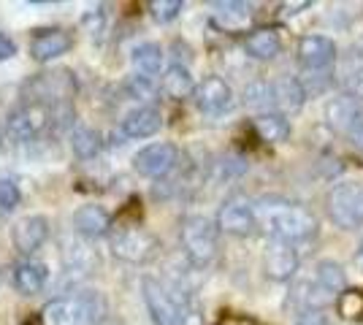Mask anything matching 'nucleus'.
<instances>
[{
  "label": "nucleus",
  "instance_id": "4be33fe9",
  "mask_svg": "<svg viewBox=\"0 0 363 325\" xmlns=\"http://www.w3.org/2000/svg\"><path fill=\"white\" fill-rule=\"evenodd\" d=\"M214 11V25L225 33H236L242 30L244 25L250 22V14H252V6L250 3H239V0H220V3H212Z\"/></svg>",
  "mask_w": 363,
  "mask_h": 325
},
{
  "label": "nucleus",
  "instance_id": "bb28decb",
  "mask_svg": "<svg viewBox=\"0 0 363 325\" xmlns=\"http://www.w3.org/2000/svg\"><path fill=\"white\" fill-rule=\"evenodd\" d=\"M101 147H104V136L95 130V127H74V133H71V149H74L76 157H82V160H90L101 152Z\"/></svg>",
  "mask_w": 363,
  "mask_h": 325
},
{
  "label": "nucleus",
  "instance_id": "72a5a7b5",
  "mask_svg": "<svg viewBox=\"0 0 363 325\" xmlns=\"http://www.w3.org/2000/svg\"><path fill=\"white\" fill-rule=\"evenodd\" d=\"M19 201H22V193H19L14 179L0 176V215H11L19 206Z\"/></svg>",
  "mask_w": 363,
  "mask_h": 325
},
{
  "label": "nucleus",
  "instance_id": "f704fd0d",
  "mask_svg": "<svg viewBox=\"0 0 363 325\" xmlns=\"http://www.w3.org/2000/svg\"><path fill=\"white\" fill-rule=\"evenodd\" d=\"M128 90H130L133 98H144V101H150L152 93H155L152 79H147V76H133L130 79V84H128Z\"/></svg>",
  "mask_w": 363,
  "mask_h": 325
},
{
  "label": "nucleus",
  "instance_id": "f03ea898",
  "mask_svg": "<svg viewBox=\"0 0 363 325\" xmlns=\"http://www.w3.org/2000/svg\"><path fill=\"white\" fill-rule=\"evenodd\" d=\"M141 293L155 325H190V320L198 317L190 290L179 285H166L155 277H144Z\"/></svg>",
  "mask_w": 363,
  "mask_h": 325
},
{
  "label": "nucleus",
  "instance_id": "2eb2a0df",
  "mask_svg": "<svg viewBox=\"0 0 363 325\" xmlns=\"http://www.w3.org/2000/svg\"><path fill=\"white\" fill-rule=\"evenodd\" d=\"M46 239H49V219L41 215L22 217L19 222H14V228H11V244L22 255L38 252L46 244Z\"/></svg>",
  "mask_w": 363,
  "mask_h": 325
},
{
  "label": "nucleus",
  "instance_id": "2f4dec72",
  "mask_svg": "<svg viewBox=\"0 0 363 325\" xmlns=\"http://www.w3.org/2000/svg\"><path fill=\"white\" fill-rule=\"evenodd\" d=\"M336 309L345 320H358L363 317V293L361 290H345L336 298Z\"/></svg>",
  "mask_w": 363,
  "mask_h": 325
},
{
  "label": "nucleus",
  "instance_id": "423d86ee",
  "mask_svg": "<svg viewBox=\"0 0 363 325\" xmlns=\"http://www.w3.org/2000/svg\"><path fill=\"white\" fill-rule=\"evenodd\" d=\"M25 93H28V103L60 108L74 98L76 81L71 76V71H62V68L60 71H46V74H38L25 84Z\"/></svg>",
  "mask_w": 363,
  "mask_h": 325
},
{
  "label": "nucleus",
  "instance_id": "20e7f679",
  "mask_svg": "<svg viewBox=\"0 0 363 325\" xmlns=\"http://www.w3.org/2000/svg\"><path fill=\"white\" fill-rule=\"evenodd\" d=\"M179 244L190 266H196V268L212 266L217 249H220L217 219H209L203 215H187L179 222Z\"/></svg>",
  "mask_w": 363,
  "mask_h": 325
},
{
  "label": "nucleus",
  "instance_id": "dca6fc26",
  "mask_svg": "<svg viewBox=\"0 0 363 325\" xmlns=\"http://www.w3.org/2000/svg\"><path fill=\"white\" fill-rule=\"evenodd\" d=\"M120 127L125 139H152L163 127V114L155 106H138L122 117Z\"/></svg>",
  "mask_w": 363,
  "mask_h": 325
},
{
  "label": "nucleus",
  "instance_id": "ea45409f",
  "mask_svg": "<svg viewBox=\"0 0 363 325\" xmlns=\"http://www.w3.org/2000/svg\"><path fill=\"white\" fill-rule=\"evenodd\" d=\"M309 6H312V3H306V0H301V3H285V6H282V14H285V16L298 14L301 8H309Z\"/></svg>",
  "mask_w": 363,
  "mask_h": 325
},
{
  "label": "nucleus",
  "instance_id": "c756f323",
  "mask_svg": "<svg viewBox=\"0 0 363 325\" xmlns=\"http://www.w3.org/2000/svg\"><path fill=\"white\" fill-rule=\"evenodd\" d=\"M62 258H65V266L74 268V271H90L92 266L98 263V255L92 252L84 241H74L62 249Z\"/></svg>",
  "mask_w": 363,
  "mask_h": 325
},
{
  "label": "nucleus",
  "instance_id": "7c9ffc66",
  "mask_svg": "<svg viewBox=\"0 0 363 325\" xmlns=\"http://www.w3.org/2000/svg\"><path fill=\"white\" fill-rule=\"evenodd\" d=\"M106 8L104 6H92V8H87L84 14H82V28L90 33V38H95V41H101L104 35H106Z\"/></svg>",
  "mask_w": 363,
  "mask_h": 325
},
{
  "label": "nucleus",
  "instance_id": "f8f14e48",
  "mask_svg": "<svg viewBox=\"0 0 363 325\" xmlns=\"http://www.w3.org/2000/svg\"><path fill=\"white\" fill-rule=\"evenodd\" d=\"M217 228L228 236H250L257 228V217H255V203L247 201V198H230L220 206L217 212Z\"/></svg>",
  "mask_w": 363,
  "mask_h": 325
},
{
  "label": "nucleus",
  "instance_id": "9d476101",
  "mask_svg": "<svg viewBox=\"0 0 363 325\" xmlns=\"http://www.w3.org/2000/svg\"><path fill=\"white\" fill-rule=\"evenodd\" d=\"M177 163H179V149L171 141L150 144L133 157V169L147 179H166L168 173L177 169Z\"/></svg>",
  "mask_w": 363,
  "mask_h": 325
},
{
  "label": "nucleus",
  "instance_id": "5701e85b",
  "mask_svg": "<svg viewBox=\"0 0 363 325\" xmlns=\"http://www.w3.org/2000/svg\"><path fill=\"white\" fill-rule=\"evenodd\" d=\"M160 90L163 95H168L171 101H184L190 95H196V81L187 65H168L163 79H160Z\"/></svg>",
  "mask_w": 363,
  "mask_h": 325
},
{
  "label": "nucleus",
  "instance_id": "a211bd4d",
  "mask_svg": "<svg viewBox=\"0 0 363 325\" xmlns=\"http://www.w3.org/2000/svg\"><path fill=\"white\" fill-rule=\"evenodd\" d=\"M244 52L252 60H274L282 52V35H279L277 28H257V30L247 33Z\"/></svg>",
  "mask_w": 363,
  "mask_h": 325
},
{
  "label": "nucleus",
  "instance_id": "9b49d317",
  "mask_svg": "<svg viewBox=\"0 0 363 325\" xmlns=\"http://www.w3.org/2000/svg\"><path fill=\"white\" fill-rule=\"evenodd\" d=\"M260 263H263V274L269 279H274V282H288V279L296 277V271H298V266H301V258H298L296 244L269 239Z\"/></svg>",
  "mask_w": 363,
  "mask_h": 325
},
{
  "label": "nucleus",
  "instance_id": "1a4fd4ad",
  "mask_svg": "<svg viewBox=\"0 0 363 325\" xmlns=\"http://www.w3.org/2000/svg\"><path fill=\"white\" fill-rule=\"evenodd\" d=\"M296 57H298V65L306 74H325L331 71L336 57H339V49L333 44L328 35H301L298 38V47H296Z\"/></svg>",
  "mask_w": 363,
  "mask_h": 325
},
{
  "label": "nucleus",
  "instance_id": "58836bf2",
  "mask_svg": "<svg viewBox=\"0 0 363 325\" xmlns=\"http://www.w3.org/2000/svg\"><path fill=\"white\" fill-rule=\"evenodd\" d=\"M217 325H257L252 317H247V314H225V317H220Z\"/></svg>",
  "mask_w": 363,
  "mask_h": 325
},
{
  "label": "nucleus",
  "instance_id": "e433bc0d",
  "mask_svg": "<svg viewBox=\"0 0 363 325\" xmlns=\"http://www.w3.org/2000/svg\"><path fill=\"white\" fill-rule=\"evenodd\" d=\"M293 325H331V320L323 312H298Z\"/></svg>",
  "mask_w": 363,
  "mask_h": 325
},
{
  "label": "nucleus",
  "instance_id": "aec40b11",
  "mask_svg": "<svg viewBox=\"0 0 363 325\" xmlns=\"http://www.w3.org/2000/svg\"><path fill=\"white\" fill-rule=\"evenodd\" d=\"M252 130L260 141L266 144H282L290 139V120L282 111H266L252 117Z\"/></svg>",
  "mask_w": 363,
  "mask_h": 325
},
{
  "label": "nucleus",
  "instance_id": "393cba45",
  "mask_svg": "<svg viewBox=\"0 0 363 325\" xmlns=\"http://www.w3.org/2000/svg\"><path fill=\"white\" fill-rule=\"evenodd\" d=\"M361 114L363 111H361V106H358V101L350 98V95H336L333 101H328V106H325V120H328V125H331L333 130H339V133H347L350 125L355 122Z\"/></svg>",
  "mask_w": 363,
  "mask_h": 325
},
{
  "label": "nucleus",
  "instance_id": "b1692460",
  "mask_svg": "<svg viewBox=\"0 0 363 325\" xmlns=\"http://www.w3.org/2000/svg\"><path fill=\"white\" fill-rule=\"evenodd\" d=\"M306 90H303L298 76H282L274 79V101H277V111H298L306 103Z\"/></svg>",
  "mask_w": 363,
  "mask_h": 325
},
{
  "label": "nucleus",
  "instance_id": "a19ab883",
  "mask_svg": "<svg viewBox=\"0 0 363 325\" xmlns=\"http://www.w3.org/2000/svg\"><path fill=\"white\" fill-rule=\"evenodd\" d=\"M355 266H358V271L363 274V241H361V247H358V252H355Z\"/></svg>",
  "mask_w": 363,
  "mask_h": 325
},
{
  "label": "nucleus",
  "instance_id": "6e6552de",
  "mask_svg": "<svg viewBox=\"0 0 363 325\" xmlns=\"http://www.w3.org/2000/svg\"><path fill=\"white\" fill-rule=\"evenodd\" d=\"M57 108H46L38 106V103H25V106L14 108L6 120V136L16 144H28V141H35L46 127L52 125V117H55Z\"/></svg>",
  "mask_w": 363,
  "mask_h": 325
},
{
  "label": "nucleus",
  "instance_id": "412c9836",
  "mask_svg": "<svg viewBox=\"0 0 363 325\" xmlns=\"http://www.w3.org/2000/svg\"><path fill=\"white\" fill-rule=\"evenodd\" d=\"M293 301L298 304L301 312H323L325 307L336 304V295H333L331 290H325L318 279H306V282H298V285H296Z\"/></svg>",
  "mask_w": 363,
  "mask_h": 325
},
{
  "label": "nucleus",
  "instance_id": "79ce46f5",
  "mask_svg": "<svg viewBox=\"0 0 363 325\" xmlns=\"http://www.w3.org/2000/svg\"><path fill=\"white\" fill-rule=\"evenodd\" d=\"M0 141H3V136H0Z\"/></svg>",
  "mask_w": 363,
  "mask_h": 325
},
{
  "label": "nucleus",
  "instance_id": "0eeeda50",
  "mask_svg": "<svg viewBox=\"0 0 363 325\" xmlns=\"http://www.w3.org/2000/svg\"><path fill=\"white\" fill-rule=\"evenodd\" d=\"M160 241L157 236H152L150 231L138 228V225H128L111 236V255L122 261V263H147L157 255Z\"/></svg>",
  "mask_w": 363,
  "mask_h": 325
},
{
  "label": "nucleus",
  "instance_id": "473e14b6",
  "mask_svg": "<svg viewBox=\"0 0 363 325\" xmlns=\"http://www.w3.org/2000/svg\"><path fill=\"white\" fill-rule=\"evenodd\" d=\"M182 11H184V3H182V0H152L150 3L152 19H155V22H160V25L174 22Z\"/></svg>",
  "mask_w": 363,
  "mask_h": 325
},
{
  "label": "nucleus",
  "instance_id": "7ed1b4c3",
  "mask_svg": "<svg viewBox=\"0 0 363 325\" xmlns=\"http://www.w3.org/2000/svg\"><path fill=\"white\" fill-rule=\"evenodd\" d=\"M106 314V301L98 290L52 298L41 309L44 325H98Z\"/></svg>",
  "mask_w": 363,
  "mask_h": 325
},
{
  "label": "nucleus",
  "instance_id": "a878e982",
  "mask_svg": "<svg viewBox=\"0 0 363 325\" xmlns=\"http://www.w3.org/2000/svg\"><path fill=\"white\" fill-rule=\"evenodd\" d=\"M130 62H133V68L138 71V76H147V79L157 76L160 68H163V49H160V44H152V41L138 44L133 49V55H130Z\"/></svg>",
  "mask_w": 363,
  "mask_h": 325
},
{
  "label": "nucleus",
  "instance_id": "4c0bfd02",
  "mask_svg": "<svg viewBox=\"0 0 363 325\" xmlns=\"http://www.w3.org/2000/svg\"><path fill=\"white\" fill-rule=\"evenodd\" d=\"M16 55V44L9 33H0V62L11 60Z\"/></svg>",
  "mask_w": 363,
  "mask_h": 325
},
{
  "label": "nucleus",
  "instance_id": "ddd939ff",
  "mask_svg": "<svg viewBox=\"0 0 363 325\" xmlns=\"http://www.w3.org/2000/svg\"><path fill=\"white\" fill-rule=\"evenodd\" d=\"M196 106L209 114V117H220L233 108V90L225 79L220 76H206L196 87Z\"/></svg>",
  "mask_w": 363,
  "mask_h": 325
},
{
  "label": "nucleus",
  "instance_id": "f257e3e1",
  "mask_svg": "<svg viewBox=\"0 0 363 325\" xmlns=\"http://www.w3.org/2000/svg\"><path fill=\"white\" fill-rule=\"evenodd\" d=\"M255 217L257 228L277 241L301 244V241H312L320 233L318 217L301 203L285 201V198H274V195L260 198L255 203Z\"/></svg>",
  "mask_w": 363,
  "mask_h": 325
},
{
  "label": "nucleus",
  "instance_id": "cd10ccee",
  "mask_svg": "<svg viewBox=\"0 0 363 325\" xmlns=\"http://www.w3.org/2000/svg\"><path fill=\"white\" fill-rule=\"evenodd\" d=\"M315 279L325 290H331L333 295H342L347 290V274H345V268L336 261H320L315 266Z\"/></svg>",
  "mask_w": 363,
  "mask_h": 325
},
{
  "label": "nucleus",
  "instance_id": "6ab92c4d",
  "mask_svg": "<svg viewBox=\"0 0 363 325\" xmlns=\"http://www.w3.org/2000/svg\"><path fill=\"white\" fill-rule=\"evenodd\" d=\"M11 282H14L16 293L35 295L46 287V282H49V271H46V266L38 263V261H22V263L14 266Z\"/></svg>",
  "mask_w": 363,
  "mask_h": 325
},
{
  "label": "nucleus",
  "instance_id": "c85d7f7f",
  "mask_svg": "<svg viewBox=\"0 0 363 325\" xmlns=\"http://www.w3.org/2000/svg\"><path fill=\"white\" fill-rule=\"evenodd\" d=\"M244 103L252 108H260V114L277 111L274 81H252V84H247V90H244Z\"/></svg>",
  "mask_w": 363,
  "mask_h": 325
},
{
  "label": "nucleus",
  "instance_id": "4468645a",
  "mask_svg": "<svg viewBox=\"0 0 363 325\" xmlns=\"http://www.w3.org/2000/svg\"><path fill=\"white\" fill-rule=\"evenodd\" d=\"M74 47V35L65 28H44L35 30V35L30 38V57L35 62H52L68 55Z\"/></svg>",
  "mask_w": 363,
  "mask_h": 325
},
{
  "label": "nucleus",
  "instance_id": "39448f33",
  "mask_svg": "<svg viewBox=\"0 0 363 325\" xmlns=\"http://www.w3.org/2000/svg\"><path fill=\"white\" fill-rule=\"evenodd\" d=\"M325 215L342 231L363 228V185L361 182H339L325 195Z\"/></svg>",
  "mask_w": 363,
  "mask_h": 325
},
{
  "label": "nucleus",
  "instance_id": "f3484780",
  "mask_svg": "<svg viewBox=\"0 0 363 325\" xmlns=\"http://www.w3.org/2000/svg\"><path fill=\"white\" fill-rule=\"evenodd\" d=\"M111 228V215L101 203H84L74 212V231L82 239H98L106 236Z\"/></svg>",
  "mask_w": 363,
  "mask_h": 325
},
{
  "label": "nucleus",
  "instance_id": "c9c22d12",
  "mask_svg": "<svg viewBox=\"0 0 363 325\" xmlns=\"http://www.w3.org/2000/svg\"><path fill=\"white\" fill-rule=\"evenodd\" d=\"M345 136H347L350 147H352L355 152H361V155H363V114L355 120V122L350 125V130L345 133Z\"/></svg>",
  "mask_w": 363,
  "mask_h": 325
}]
</instances>
